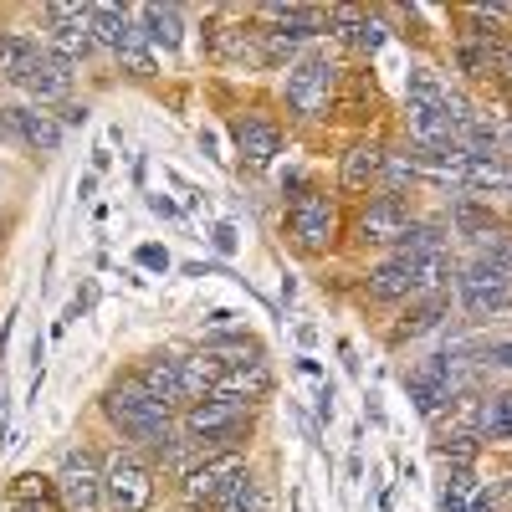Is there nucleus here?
<instances>
[{"label": "nucleus", "mask_w": 512, "mask_h": 512, "mask_svg": "<svg viewBox=\"0 0 512 512\" xmlns=\"http://www.w3.org/2000/svg\"><path fill=\"white\" fill-rule=\"evenodd\" d=\"M216 246L221 251H236V226H216Z\"/></svg>", "instance_id": "obj_38"}, {"label": "nucleus", "mask_w": 512, "mask_h": 512, "mask_svg": "<svg viewBox=\"0 0 512 512\" xmlns=\"http://www.w3.org/2000/svg\"><path fill=\"white\" fill-rule=\"evenodd\" d=\"M436 456L451 466V472H472V461H477V441H472V436H441V441H436Z\"/></svg>", "instance_id": "obj_30"}, {"label": "nucleus", "mask_w": 512, "mask_h": 512, "mask_svg": "<svg viewBox=\"0 0 512 512\" xmlns=\"http://www.w3.org/2000/svg\"><path fill=\"white\" fill-rule=\"evenodd\" d=\"M379 169H384V149L354 144V149L344 154V164H338V185H344L349 195H359V190H369V185L379 180Z\"/></svg>", "instance_id": "obj_20"}, {"label": "nucleus", "mask_w": 512, "mask_h": 512, "mask_svg": "<svg viewBox=\"0 0 512 512\" xmlns=\"http://www.w3.org/2000/svg\"><path fill=\"white\" fill-rule=\"evenodd\" d=\"M482 436L487 441H512V390H502L482 405Z\"/></svg>", "instance_id": "obj_28"}, {"label": "nucleus", "mask_w": 512, "mask_h": 512, "mask_svg": "<svg viewBox=\"0 0 512 512\" xmlns=\"http://www.w3.org/2000/svg\"><path fill=\"white\" fill-rule=\"evenodd\" d=\"M103 502H113L118 512H149V502H154L149 466L134 461V456H123V451H113L108 466H103Z\"/></svg>", "instance_id": "obj_6"}, {"label": "nucleus", "mask_w": 512, "mask_h": 512, "mask_svg": "<svg viewBox=\"0 0 512 512\" xmlns=\"http://www.w3.org/2000/svg\"><path fill=\"white\" fill-rule=\"evenodd\" d=\"M11 82H21L26 93H36L41 103H57V98H67L72 93V67L62 62V57H52V52H41L36 62H26Z\"/></svg>", "instance_id": "obj_12"}, {"label": "nucleus", "mask_w": 512, "mask_h": 512, "mask_svg": "<svg viewBox=\"0 0 512 512\" xmlns=\"http://www.w3.org/2000/svg\"><path fill=\"white\" fill-rule=\"evenodd\" d=\"M221 507H226V512H272V497H267V487L256 482V477H246Z\"/></svg>", "instance_id": "obj_32"}, {"label": "nucleus", "mask_w": 512, "mask_h": 512, "mask_svg": "<svg viewBox=\"0 0 512 512\" xmlns=\"http://www.w3.org/2000/svg\"><path fill=\"white\" fill-rule=\"evenodd\" d=\"M328 21L338 26V36H344V47H354V52H364V57H374L379 47H384V21L379 16H364V11H328Z\"/></svg>", "instance_id": "obj_15"}, {"label": "nucleus", "mask_w": 512, "mask_h": 512, "mask_svg": "<svg viewBox=\"0 0 512 512\" xmlns=\"http://www.w3.org/2000/svg\"><path fill=\"white\" fill-rule=\"evenodd\" d=\"M456 292H461V303L472 318H497L512 308V277L492 262H477V256L456 272Z\"/></svg>", "instance_id": "obj_4"}, {"label": "nucleus", "mask_w": 512, "mask_h": 512, "mask_svg": "<svg viewBox=\"0 0 512 512\" xmlns=\"http://www.w3.org/2000/svg\"><path fill=\"white\" fill-rule=\"evenodd\" d=\"M333 82H338V67L323 52H313V57H303L287 72V103L303 118H318L328 108V98H333Z\"/></svg>", "instance_id": "obj_7"}, {"label": "nucleus", "mask_w": 512, "mask_h": 512, "mask_svg": "<svg viewBox=\"0 0 512 512\" xmlns=\"http://www.w3.org/2000/svg\"><path fill=\"white\" fill-rule=\"evenodd\" d=\"M246 477H251V472H246L241 451H221V456H205L200 466H190L185 482H180V492H185L190 507H216V502H226Z\"/></svg>", "instance_id": "obj_3"}, {"label": "nucleus", "mask_w": 512, "mask_h": 512, "mask_svg": "<svg viewBox=\"0 0 512 512\" xmlns=\"http://www.w3.org/2000/svg\"><path fill=\"white\" fill-rule=\"evenodd\" d=\"M52 482H57V497L67 512H98L103 507V466L88 451H67L62 472Z\"/></svg>", "instance_id": "obj_8"}, {"label": "nucleus", "mask_w": 512, "mask_h": 512, "mask_svg": "<svg viewBox=\"0 0 512 512\" xmlns=\"http://www.w3.org/2000/svg\"><path fill=\"white\" fill-rule=\"evenodd\" d=\"M221 374H226V364L210 349L180 359V390H185V400H210V395H216V384H221Z\"/></svg>", "instance_id": "obj_18"}, {"label": "nucleus", "mask_w": 512, "mask_h": 512, "mask_svg": "<svg viewBox=\"0 0 512 512\" xmlns=\"http://www.w3.org/2000/svg\"><path fill=\"white\" fill-rule=\"evenodd\" d=\"M395 256H405V262H425V256H446V231H441V226H410V231L395 241Z\"/></svg>", "instance_id": "obj_25"}, {"label": "nucleus", "mask_w": 512, "mask_h": 512, "mask_svg": "<svg viewBox=\"0 0 512 512\" xmlns=\"http://www.w3.org/2000/svg\"><path fill=\"white\" fill-rule=\"evenodd\" d=\"M216 52H221V57H241V62H262V47H256V36L241 31V26H226V31L216 36Z\"/></svg>", "instance_id": "obj_31"}, {"label": "nucleus", "mask_w": 512, "mask_h": 512, "mask_svg": "<svg viewBox=\"0 0 512 512\" xmlns=\"http://www.w3.org/2000/svg\"><path fill=\"white\" fill-rule=\"evenodd\" d=\"M492 72H502L512 82V41H492Z\"/></svg>", "instance_id": "obj_36"}, {"label": "nucleus", "mask_w": 512, "mask_h": 512, "mask_svg": "<svg viewBox=\"0 0 512 512\" xmlns=\"http://www.w3.org/2000/svg\"><path fill=\"white\" fill-rule=\"evenodd\" d=\"M379 175H384V185H390V190H405V185L415 180V159H410V154H384Z\"/></svg>", "instance_id": "obj_34"}, {"label": "nucleus", "mask_w": 512, "mask_h": 512, "mask_svg": "<svg viewBox=\"0 0 512 512\" xmlns=\"http://www.w3.org/2000/svg\"><path fill=\"white\" fill-rule=\"evenodd\" d=\"M267 390H272V369H267L262 359H251V364L226 369L210 400H236V405H246V410H251V400H262Z\"/></svg>", "instance_id": "obj_13"}, {"label": "nucleus", "mask_w": 512, "mask_h": 512, "mask_svg": "<svg viewBox=\"0 0 512 512\" xmlns=\"http://www.w3.org/2000/svg\"><path fill=\"white\" fill-rule=\"evenodd\" d=\"M492 487L477 472H451L441 492V512H492Z\"/></svg>", "instance_id": "obj_16"}, {"label": "nucleus", "mask_w": 512, "mask_h": 512, "mask_svg": "<svg viewBox=\"0 0 512 512\" xmlns=\"http://www.w3.org/2000/svg\"><path fill=\"white\" fill-rule=\"evenodd\" d=\"M446 308H451V303H446L441 292H436V297H425V303H420V308H415V313H410V318H405L400 328H395V338H400V344H405V338H420V333H431V328H441Z\"/></svg>", "instance_id": "obj_27"}, {"label": "nucleus", "mask_w": 512, "mask_h": 512, "mask_svg": "<svg viewBox=\"0 0 512 512\" xmlns=\"http://www.w3.org/2000/svg\"><path fill=\"white\" fill-rule=\"evenodd\" d=\"M103 415L113 420V431H123L128 441L149 446L159 461L169 456V446H175V415H169V405H159L139 379H118L113 390L103 395Z\"/></svg>", "instance_id": "obj_1"}, {"label": "nucleus", "mask_w": 512, "mask_h": 512, "mask_svg": "<svg viewBox=\"0 0 512 512\" xmlns=\"http://www.w3.org/2000/svg\"><path fill=\"white\" fill-rule=\"evenodd\" d=\"M139 262H144V267H169V256H164L159 246H144V251H139Z\"/></svg>", "instance_id": "obj_37"}, {"label": "nucleus", "mask_w": 512, "mask_h": 512, "mask_svg": "<svg viewBox=\"0 0 512 512\" xmlns=\"http://www.w3.org/2000/svg\"><path fill=\"white\" fill-rule=\"evenodd\" d=\"M139 31L154 41V47H180V11L175 6H144L139 11Z\"/></svg>", "instance_id": "obj_23"}, {"label": "nucleus", "mask_w": 512, "mask_h": 512, "mask_svg": "<svg viewBox=\"0 0 512 512\" xmlns=\"http://www.w3.org/2000/svg\"><path fill=\"white\" fill-rule=\"evenodd\" d=\"M47 26L62 31V26H88V6H72V0H52L47 6Z\"/></svg>", "instance_id": "obj_35"}, {"label": "nucleus", "mask_w": 512, "mask_h": 512, "mask_svg": "<svg viewBox=\"0 0 512 512\" xmlns=\"http://www.w3.org/2000/svg\"><path fill=\"white\" fill-rule=\"evenodd\" d=\"M236 149L246 154V164H272L277 149H282L277 123H267V118H241V123H236Z\"/></svg>", "instance_id": "obj_17"}, {"label": "nucleus", "mask_w": 512, "mask_h": 512, "mask_svg": "<svg viewBox=\"0 0 512 512\" xmlns=\"http://www.w3.org/2000/svg\"><path fill=\"white\" fill-rule=\"evenodd\" d=\"M47 52L72 67V62H82V57L93 52V36H88V26H62V31H52V47Z\"/></svg>", "instance_id": "obj_29"}, {"label": "nucleus", "mask_w": 512, "mask_h": 512, "mask_svg": "<svg viewBox=\"0 0 512 512\" xmlns=\"http://www.w3.org/2000/svg\"><path fill=\"white\" fill-rule=\"evenodd\" d=\"M246 425H251L246 405H236V400H200L185 415V436L221 456V451H236V441L246 436Z\"/></svg>", "instance_id": "obj_2"}, {"label": "nucleus", "mask_w": 512, "mask_h": 512, "mask_svg": "<svg viewBox=\"0 0 512 512\" xmlns=\"http://www.w3.org/2000/svg\"><path fill=\"white\" fill-rule=\"evenodd\" d=\"M287 231H292V241L303 246L308 256H318V251H328L333 246V236H338V210H333V200L328 195H292V205H287Z\"/></svg>", "instance_id": "obj_5"}, {"label": "nucleus", "mask_w": 512, "mask_h": 512, "mask_svg": "<svg viewBox=\"0 0 512 512\" xmlns=\"http://www.w3.org/2000/svg\"><path fill=\"white\" fill-rule=\"evenodd\" d=\"M410 205L400 195H379L369 200V210L359 216V241H374V246H395L405 231H410Z\"/></svg>", "instance_id": "obj_10"}, {"label": "nucleus", "mask_w": 512, "mask_h": 512, "mask_svg": "<svg viewBox=\"0 0 512 512\" xmlns=\"http://www.w3.org/2000/svg\"><path fill=\"white\" fill-rule=\"evenodd\" d=\"M128 21H134V16L118 11V6H88V36H93V47H113L118 52Z\"/></svg>", "instance_id": "obj_24"}, {"label": "nucleus", "mask_w": 512, "mask_h": 512, "mask_svg": "<svg viewBox=\"0 0 512 512\" xmlns=\"http://www.w3.org/2000/svg\"><path fill=\"white\" fill-rule=\"evenodd\" d=\"M11 502H57V482H47V477H36V472H21L16 482H11Z\"/></svg>", "instance_id": "obj_33"}, {"label": "nucleus", "mask_w": 512, "mask_h": 512, "mask_svg": "<svg viewBox=\"0 0 512 512\" xmlns=\"http://www.w3.org/2000/svg\"><path fill=\"white\" fill-rule=\"evenodd\" d=\"M41 52H47V47H41V41L36 36H21V31H6V36H0V72H6V77H16L26 62H36Z\"/></svg>", "instance_id": "obj_26"}, {"label": "nucleus", "mask_w": 512, "mask_h": 512, "mask_svg": "<svg viewBox=\"0 0 512 512\" xmlns=\"http://www.w3.org/2000/svg\"><path fill=\"white\" fill-rule=\"evenodd\" d=\"M118 67H123L128 77H154V72H159L154 47H149V36L139 31V21H128V31H123V41H118Z\"/></svg>", "instance_id": "obj_21"}, {"label": "nucleus", "mask_w": 512, "mask_h": 512, "mask_svg": "<svg viewBox=\"0 0 512 512\" xmlns=\"http://www.w3.org/2000/svg\"><path fill=\"white\" fill-rule=\"evenodd\" d=\"M369 297H379V303H400V297L420 292L415 282V262H405V256H390V262H379L369 277H364Z\"/></svg>", "instance_id": "obj_14"}, {"label": "nucleus", "mask_w": 512, "mask_h": 512, "mask_svg": "<svg viewBox=\"0 0 512 512\" xmlns=\"http://www.w3.org/2000/svg\"><path fill=\"white\" fill-rule=\"evenodd\" d=\"M451 369H456L451 354H431L420 369L405 374V390H410V400H415L420 415H436V410L451 400Z\"/></svg>", "instance_id": "obj_9"}, {"label": "nucleus", "mask_w": 512, "mask_h": 512, "mask_svg": "<svg viewBox=\"0 0 512 512\" xmlns=\"http://www.w3.org/2000/svg\"><path fill=\"white\" fill-rule=\"evenodd\" d=\"M461 185H472V190H492V195H512V159H472L466 164V175H461Z\"/></svg>", "instance_id": "obj_22"}, {"label": "nucleus", "mask_w": 512, "mask_h": 512, "mask_svg": "<svg viewBox=\"0 0 512 512\" xmlns=\"http://www.w3.org/2000/svg\"><path fill=\"white\" fill-rule=\"evenodd\" d=\"M487 359H492V364H502V369H512V344H497Z\"/></svg>", "instance_id": "obj_39"}, {"label": "nucleus", "mask_w": 512, "mask_h": 512, "mask_svg": "<svg viewBox=\"0 0 512 512\" xmlns=\"http://www.w3.org/2000/svg\"><path fill=\"white\" fill-rule=\"evenodd\" d=\"M0 123H6L11 134L26 149H36V154H57L62 149V123L52 113H41V108H6V113H0Z\"/></svg>", "instance_id": "obj_11"}, {"label": "nucleus", "mask_w": 512, "mask_h": 512, "mask_svg": "<svg viewBox=\"0 0 512 512\" xmlns=\"http://www.w3.org/2000/svg\"><path fill=\"white\" fill-rule=\"evenodd\" d=\"M62 118H67V123H82V118H88V108H77V103H67V108H62Z\"/></svg>", "instance_id": "obj_40"}, {"label": "nucleus", "mask_w": 512, "mask_h": 512, "mask_svg": "<svg viewBox=\"0 0 512 512\" xmlns=\"http://www.w3.org/2000/svg\"><path fill=\"white\" fill-rule=\"evenodd\" d=\"M0 231H6V216H0Z\"/></svg>", "instance_id": "obj_41"}, {"label": "nucleus", "mask_w": 512, "mask_h": 512, "mask_svg": "<svg viewBox=\"0 0 512 512\" xmlns=\"http://www.w3.org/2000/svg\"><path fill=\"white\" fill-rule=\"evenodd\" d=\"M134 379L144 384L159 405H169V410H175V400H185V390H180V359H169V354H154Z\"/></svg>", "instance_id": "obj_19"}]
</instances>
